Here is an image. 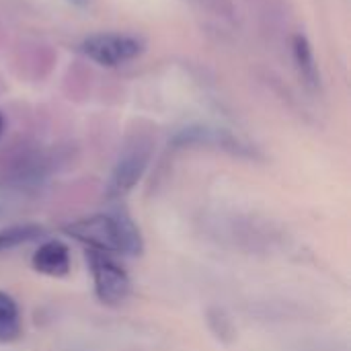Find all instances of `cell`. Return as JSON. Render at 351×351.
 Returning <instances> with one entry per match:
<instances>
[{
  "instance_id": "1",
  "label": "cell",
  "mask_w": 351,
  "mask_h": 351,
  "mask_svg": "<svg viewBox=\"0 0 351 351\" xmlns=\"http://www.w3.org/2000/svg\"><path fill=\"white\" fill-rule=\"evenodd\" d=\"M66 230L78 241L93 245L101 253L119 251V253L136 255L142 249L140 232L123 212L84 218V220L70 224Z\"/></svg>"
},
{
  "instance_id": "10",
  "label": "cell",
  "mask_w": 351,
  "mask_h": 351,
  "mask_svg": "<svg viewBox=\"0 0 351 351\" xmlns=\"http://www.w3.org/2000/svg\"><path fill=\"white\" fill-rule=\"evenodd\" d=\"M68 2H72L74 6H86L88 4V0H68Z\"/></svg>"
},
{
  "instance_id": "2",
  "label": "cell",
  "mask_w": 351,
  "mask_h": 351,
  "mask_svg": "<svg viewBox=\"0 0 351 351\" xmlns=\"http://www.w3.org/2000/svg\"><path fill=\"white\" fill-rule=\"evenodd\" d=\"M144 49V39L130 33H95L84 37L78 45V51L84 58L105 68L123 66L142 56Z\"/></svg>"
},
{
  "instance_id": "11",
  "label": "cell",
  "mask_w": 351,
  "mask_h": 351,
  "mask_svg": "<svg viewBox=\"0 0 351 351\" xmlns=\"http://www.w3.org/2000/svg\"><path fill=\"white\" fill-rule=\"evenodd\" d=\"M2 130H4V119H2V113H0V136H2Z\"/></svg>"
},
{
  "instance_id": "8",
  "label": "cell",
  "mask_w": 351,
  "mask_h": 351,
  "mask_svg": "<svg viewBox=\"0 0 351 351\" xmlns=\"http://www.w3.org/2000/svg\"><path fill=\"white\" fill-rule=\"evenodd\" d=\"M21 331L19 308L14 300L0 292V341H12Z\"/></svg>"
},
{
  "instance_id": "7",
  "label": "cell",
  "mask_w": 351,
  "mask_h": 351,
  "mask_svg": "<svg viewBox=\"0 0 351 351\" xmlns=\"http://www.w3.org/2000/svg\"><path fill=\"white\" fill-rule=\"evenodd\" d=\"M33 265L37 271L45 276H64L70 267L68 249L58 241H49L39 247V251L33 257Z\"/></svg>"
},
{
  "instance_id": "4",
  "label": "cell",
  "mask_w": 351,
  "mask_h": 351,
  "mask_svg": "<svg viewBox=\"0 0 351 351\" xmlns=\"http://www.w3.org/2000/svg\"><path fill=\"white\" fill-rule=\"evenodd\" d=\"M88 263H90V271L95 278L97 296L107 304L123 302L130 294V280L125 271L101 251H90Z\"/></svg>"
},
{
  "instance_id": "6",
  "label": "cell",
  "mask_w": 351,
  "mask_h": 351,
  "mask_svg": "<svg viewBox=\"0 0 351 351\" xmlns=\"http://www.w3.org/2000/svg\"><path fill=\"white\" fill-rule=\"evenodd\" d=\"M292 56H294V64H296V70H298L302 82H304L311 90L321 88L319 66H317V60H315L313 45H311V41L306 39V35L296 33V35L292 37Z\"/></svg>"
},
{
  "instance_id": "3",
  "label": "cell",
  "mask_w": 351,
  "mask_h": 351,
  "mask_svg": "<svg viewBox=\"0 0 351 351\" xmlns=\"http://www.w3.org/2000/svg\"><path fill=\"white\" fill-rule=\"evenodd\" d=\"M150 160V144L148 142H134L130 144L121 156L117 158L109 183H107V195L109 197H123L132 187L140 181Z\"/></svg>"
},
{
  "instance_id": "5",
  "label": "cell",
  "mask_w": 351,
  "mask_h": 351,
  "mask_svg": "<svg viewBox=\"0 0 351 351\" xmlns=\"http://www.w3.org/2000/svg\"><path fill=\"white\" fill-rule=\"evenodd\" d=\"M177 146H214V148H222L228 150L232 154H247L249 146L243 144L237 136H232L228 130H218V128H208V125H191L181 130L175 140Z\"/></svg>"
},
{
  "instance_id": "9",
  "label": "cell",
  "mask_w": 351,
  "mask_h": 351,
  "mask_svg": "<svg viewBox=\"0 0 351 351\" xmlns=\"http://www.w3.org/2000/svg\"><path fill=\"white\" fill-rule=\"evenodd\" d=\"M43 230L35 224H16L0 230V251H8L14 247H21L25 243L35 241Z\"/></svg>"
}]
</instances>
